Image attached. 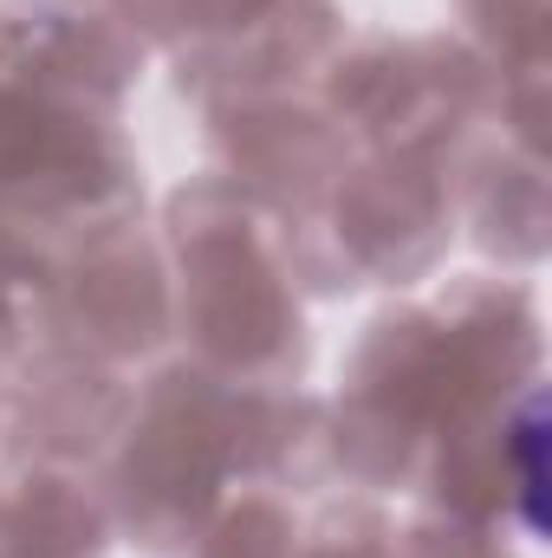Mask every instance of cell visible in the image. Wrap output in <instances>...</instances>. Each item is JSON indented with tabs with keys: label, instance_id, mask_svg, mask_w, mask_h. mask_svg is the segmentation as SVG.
<instances>
[{
	"label": "cell",
	"instance_id": "1",
	"mask_svg": "<svg viewBox=\"0 0 552 558\" xmlns=\"http://www.w3.org/2000/svg\"><path fill=\"white\" fill-rule=\"evenodd\" d=\"M514 461H520V513L533 533H547V403L540 397L514 428Z\"/></svg>",
	"mask_w": 552,
	"mask_h": 558
}]
</instances>
